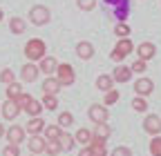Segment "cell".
Listing matches in <instances>:
<instances>
[{
    "mask_svg": "<svg viewBox=\"0 0 161 156\" xmlns=\"http://www.w3.org/2000/svg\"><path fill=\"white\" fill-rule=\"evenodd\" d=\"M23 51H25V58L29 63H40L47 56V45H45V40H40V38H31V40L25 43Z\"/></svg>",
    "mask_w": 161,
    "mask_h": 156,
    "instance_id": "cell-1",
    "label": "cell"
},
{
    "mask_svg": "<svg viewBox=\"0 0 161 156\" xmlns=\"http://www.w3.org/2000/svg\"><path fill=\"white\" fill-rule=\"evenodd\" d=\"M132 51H134V43L130 40V38H121V40L114 45V49H112L110 58H112L114 63H123Z\"/></svg>",
    "mask_w": 161,
    "mask_h": 156,
    "instance_id": "cell-2",
    "label": "cell"
},
{
    "mask_svg": "<svg viewBox=\"0 0 161 156\" xmlns=\"http://www.w3.org/2000/svg\"><path fill=\"white\" fill-rule=\"evenodd\" d=\"M29 20H31V25H36V27H45V25L52 20L49 7H45V5H34V7L29 9Z\"/></svg>",
    "mask_w": 161,
    "mask_h": 156,
    "instance_id": "cell-3",
    "label": "cell"
},
{
    "mask_svg": "<svg viewBox=\"0 0 161 156\" xmlns=\"http://www.w3.org/2000/svg\"><path fill=\"white\" fill-rule=\"evenodd\" d=\"M56 81L60 83V87H69L74 85L76 81V71L69 63H58V69H56Z\"/></svg>",
    "mask_w": 161,
    "mask_h": 156,
    "instance_id": "cell-4",
    "label": "cell"
},
{
    "mask_svg": "<svg viewBox=\"0 0 161 156\" xmlns=\"http://www.w3.org/2000/svg\"><path fill=\"white\" fill-rule=\"evenodd\" d=\"M87 116H90V121H92L94 125H101V123H108L110 112H108V107H105L103 103H94V105H90Z\"/></svg>",
    "mask_w": 161,
    "mask_h": 156,
    "instance_id": "cell-5",
    "label": "cell"
},
{
    "mask_svg": "<svg viewBox=\"0 0 161 156\" xmlns=\"http://www.w3.org/2000/svg\"><path fill=\"white\" fill-rule=\"evenodd\" d=\"M154 91V81L148 76H141L134 81V94L136 96H143V98H148V96Z\"/></svg>",
    "mask_w": 161,
    "mask_h": 156,
    "instance_id": "cell-6",
    "label": "cell"
},
{
    "mask_svg": "<svg viewBox=\"0 0 161 156\" xmlns=\"http://www.w3.org/2000/svg\"><path fill=\"white\" fill-rule=\"evenodd\" d=\"M105 5L114 9V16L119 18V23H125L128 11H130V3H128V0H105Z\"/></svg>",
    "mask_w": 161,
    "mask_h": 156,
    "instance_id": "cell-7",
    "label": "cell"
},
{
    "mask_svg": "<svg viewBox=\"0 0 161 156\" xmlns=\"http://www.w3.org/2000/svg\"><path fill=\"white\" fill-rule=\"evenodd\" d=\"M143 132L150 134V136H161V116L148 114L143 118Z\"/></svg>",
    "mask_w": 161,
    "mask_h": 156,
    "instance_id": "cell-8",
    "label": "cell"
},
{
    "mask_svg": "<svg viewBox=\"0 0 161 156\" xmlns=\"http://www.w3.org/2000/svg\"><path fill=\"white\" fill-rule=\"evenodd\" d=\"M134 51H136V56H139V60H146V63H148V60H152V58L157 56V45L150 43V40H146V43L136 45Z\"/></svg>",
    "mask_w": 161,
    "mask_h": 156,
    "instance_id": "cell-9",
    "label": "cell"
},
{
    "mask_svg": "<svg viewBox=\"0 0 161 156\" xmlns=\"http://www.w3.org/2000/svg\"><path fill=\"white\" fill-rule=\"evenodd\" d=\"M25 136H27L25 127H20V125H11V127L7 129V134H5V138L9 141V145H18V147H20V143L25 141Z\"/></svg>",
    "mask_w": 161,
    "mask_h": 156,
    "instance_id": "cell-10",
    "label": "cell"
},
{
    "mask_svg": "<svg viewBox=\"0 0 161 156\" xmlns=\"http://www.w3.org/2000/svg\"><path fill=\"white\" fill-rule=\"evenodd\" d=\"M38 74H40V69H38L36 63H25L23 67H20V78H23V83H34V81H38Z\"/></svg>",
    "mask_w": 161,
    "mask_h": 156,
    "instance_id": "cell-11",
    "label": "cell"
},
{
    "mask_svg": "<svg viewBox=\"0 0 161 156\" xmlns=\"http://www.w3.org/2000/svg\"><path fill=\"white\" fill-rule=\"evenodd\" d=\"M0 112H3V118H5V121H16L18 114L23 112V109L18 107L16 101H5L3 105H0Z\"/></svg>",
    "mask_w": 161,
    "mask_h": 156,
    "instance_id": "cell-12",
    "label": "cell"
},
{
    "mask_svg": "<svg viewBox=\"0 0 161 156\" xmlns=\"http://www.w3.org/2000/svg\"><path fill=\"white\" fill-rule=\"evenodd\" d=\"M76 56L80 58V60H92V58H94V45L90 40L76 43Z\"/></svg>",
    "mask_w": 161,
    "mask_h": 156,
    "instance_id": "cell-13",
    "label": "cell"
},
{
    "mask_svg": "<svg viewBox=\"0 0 161 156\" xmlns=\"http://www.w3.org/2000/svg\"><path fill=\"white\" fill-rule=\"evenodd\" d=\"M27 145H29V154H36V156H40V154H45L47 141L43 138V134H38V136H31V138L27 141Z\"/></svg>",
    "mask_w": 161,
    "mask_h": 156,
    "instance_id": "cell-14",
    "label": "cell"
},
{
    "mask_svg": "<svg viewBox=\"0 0 161 156\" xmlns=\"http://www.w3.org/2000/svg\"><path fill=\"white\" fill-rule=\"evenodd\" d=\"M38 69H40V74H45V76H54L56 69H58V60L54 56H45L43 60L38 63Z\"/></svg>",
    "mask_w": 161,
    "mask_h": 156,
    "instance_id": "cell-15",
    "label": "cell"
},
{
    "mask_svg": "<svg viewBox=\"0 0 161 156\" xmlns=\"http://www.w3.org/2000/svg\"><path fill=\"white\" fill-rule=\"evenodd\" d=\"M112 78H114V83H128V81H132V69L128 65H116L112 71Z\"/></svg>",
    "mask_w": 161,
    "mask_h": 156,
    "instance_id": "cell-16",
    "label": "cell"
},
{
    "mask_svg": "<svg viewBox=\"0 0 161 156\" xmlns=\"http://www.w3.org/2000/svg\"><path fill=\"white\" fill-rule=\"evenodd\" d=\"M92 138H94V134H92V129H87V127H78L76 134H74V141H76L80 147H90Z\"/></svg>",
    "mask_w": 161,
    "mask_h": 156,
    "instance_id": "cell-17",
    "label": "cell"
},
{
    "mask_svg": "<svg viewBox=\"0 0 161 156\" xmlns=\"http://www.w3.org/2000/svg\"><path fill=\"white\" fill-rule=\"evenodd\" d=\"M45 127H47V123L40 118V116H36V118H29V123L25 125V132L31 134V136H38V134H43Z\"/></svg>",
    "mask_w": 161,
    "mask_h": 156,
    "instance_id": "cell-18",
    "label": "cell"
},
{
    "mask_svg": "<svg viewBox=\"0 0 161 156\" xmlns=\"http://www.w3.org/2000/svg\"><path fill=\"white\" fill-rule=\"evenodd\" d=\"M40 87H43V94H47V96H56L60 89H63V87H60V83L56 81V76H47Z\"/></svg>",
    "mask_w": 161,
    "mask_h": 156,
    "instance_id": "cell-19",
    "label": "cell"
},
{
    "mask_svg": "<svg viewBox=\"0 0 161 156\" xmlns=\"http://www.w3.org/2000/svg\"><path fill=\"white\" fill-rule=\"evenodd\" d=\"M96 89H101L103 94H108L110 89H114V78H112L110 74H101V76L96 78Z\"/></svg>",
    "mask_w": 161,
    "mask_h": 156,
    "instance_id": "cell-20",
    "label": "cell"
},
{
    "mask_svg": "<svg viewBox=\"0 0 161 156\" xmlns=\"http://www.w3.org/2000/svg\"><path fill=\"white\" fill-rule=\"evenodd\" d=\"M108 141H101V138H92L90 143V152L92 156H108Z\"/></svg>",
    "mask_w": 161,
    "mask_h": 156,
    "instance_id": "cell-21",
    "label": "cell"
},
{
    "mask_svg": "<svg viewBox=\"0 0 161 156\" xmlns=\"http://www.w3.org/2000/svg\"><path fill=\"white\" fill-rule=\"evenodd\" d=\"M25 29H27V23H25L20 16H14L11 20H9V31H11L14 36H20V34H25Z\"/></svg>",
    "mask_w": 161,
    "mask_h": 156,
    "instance_id": "cell-22",
    "label": "cell"
},
{
    "mask_svg": "<svg viewBox=\"0 0 161 156\" xmlns=\"http://www.w3.org/2000/svg\"><path fill=\"white\" fill-rule=\"evenodd\" d=\"M92 134H94V138H101V141H108L110 136H112V127H110L108 123H101V125H94Z\"/></svg>",
    "mask_w": 161,
    "mask_h": 156,
    "instance_id": "cell-23",
    "label": "cell"
},
{
    "mask_svg": "<svg viewBox=\"0 0 161 156\" xmlns=\"http://www.w3.org/2000/svg\"><path fill=\"white\" fill-rule=\"evenodd\" d=\"M43 109H45V107H43V103H40V101H36V98H31V101H29V105H27L23 112L29 116V118H36V116H40V114H43Z\"/></svg>",
    "mask_w": 161,
    "mask_h": 156,
    "instance_id": "cell-24",
    "label": "cell"
},
{
    "mask_svg": "<svg viewBox=\"0 0 161 156\" xmlns=\"http://www.w3.org/2000/svg\"><path fill=\"white\" fill-rule=\"evenodd\" d=\"M63 132H65V129H60L58 125H47V127L43 129V138H45V141H58Z\"/></svg>",
    "mask_w": 161,
    "mask_h": 156,
    "instance_id": "cell-25",
    "label": "cell"
},
{
    "mask_svg": "<svg viewBox=\"0 0 161 156\" xmlns=\"http://www.w3.org/2000/svg\"><path fill=\"white\" fill-rule=\"evenodd\" d=\"M58 143H60V147H63V152H72V149H74V145H76L74 134L63 132V134H60V138H58Z\"/></svg>",
    "mask_w": 161,
    "mask_h": 156,
    "instance_id": "cell-26",
    "label": "cell"
},
{
    "mask_svg": "<svg viewBox=\"0 0 161 156\" xmlns=\"http://www.w3.org/2000/svg\"><path fill=\"white\" fill-rule=\"evenodd\" d=\"M60 129H67V127H72L74 125V116H72V112H60L58 114V123H56Z\"/></svg>",
    "mask_w": 161,
    "mask_h": 156,
    "instance_id": "cell-27",
    "label": "cell"
},
{
    "mask_svg": "<svg viewBox=\"0 0 161 156\" xmlns=\"http://www.w3.org/2000/svg\"><path fill=\"white\" fill-rule=\"evenodd\" d=\"M132 109L139 112V114H146L148 112V98H143V96H134V98H132Z\"/></svg>",
    "mask_w": 161,
    "mask_h": 156,
    "instance_id": "cell-28",
    "label": "cell"
},
{
    "mask_svg": "<svg viewBox=\"0 0 161 156\" xmlns=\"http://www.w3.org/2000/svg\"><path fill=\"white\" fill-rule=\"evenodd\" d=\"M20 94H23V85H20L18 81L11 83V85H7V101H16Z\"/></svg>",
    "mask_w": 161,
    "mask_h": 156,
    "instance_id": "cell-29",
    "label": "cell"
},
{
    "mask_svg": "<svg viewBox=\"0 0 161 156\" xmlns=\"http://www.w3.org/2000/svg\"><path fill=\"white\" fill-rule=\"evenodd\" d=\"M130 25L128 23H116V27H114V34H116V38L121 40V38H130Z\"/></svg>",
    "mask_w": 161,
    "mask_h": 156,
    "instance_id": "cell-30",
    "label": "cell"
},
{
    "mask_svg": "<svg viewBox=\"0 0 161 156\" xmlns=\"http://www.w3.org/2000/svg\"><path fill=\"white\" fill-rule=\"evenodd\" d=\"M60 152H63V147H60L58 141H47V147H45V154L47 156H58Z\"/></svg>",
    "mask_w": 161,
    "mask_h": 156,
    "instance_id": "cell-31",
    "label": "cell"
},
{
    "mask_svg": "<svg viewBox=\"0 0 161 156\" xmlns=\"http://www.w3.org/2000/svg\"><path fill=\"white\" fill-rule=\"evenodd\" d=\"M40 103H43V107L49 109V112H56V107H58V98H56V96H47V94L43 96Z\"/></svg>",
    "mask_w": 161,
    "mask_h": 156,
    "instance_id": "cell-32",
    "label": "cell"
},
{
    "mask_svg": "<svg viewBox=\"0 0 161 156\" xmlns=\"http://www.w3.org/2000/svg\"><path fill=\"white\" fill-rule=\"evenodd\" d=\"M0 83H5V85H11V83H16V76H14V69L5 67L3 71H0Z\"/></svg>",
    "mask_w": 161,
    "mask_h": 156,
    "instance_id": "cell-33",
    "label": "cell"
},
{
    "mask_svg": "<svg viewBox=\"0 0 161 156\" xmlns=\"http://www.w3.org/2000/svg\"><path fill=\"white\" fill-rule=\"evenodd\" d=\"M119 98H121V94L116 91V89H110L105 96H103V105L108 107V105H114V103H119Z\"/></svg>",
    "mask_w": 161,
    "mask_h": 156,
    "instance_id": "cell-34",
    "label": "cell"
},
{
    "mask_svg": "<svg viewBox=\"0 0 161 156\" xmlns=\"http://www.w3.org/2000/svg\"><path fill=\"white\" fill-rule=\"evenodd\" d=\"M150 156H161V136H152V141H150Z\"/></svg>",
    "mask_w": 161,
    "mask_h": 156,
    "instance_id": "cell-35",
    "label": "cell"
},
{
    "mask_svg": "<svg viewBox=\"0 0 161 156\" xmlns=\"http://www.w3.org/2000/svg\"><path fill=\"white\" fill-rule=\"evenodd\" d=\"M130 69H132V74H146L148 63H146V60H139V58H136V60L130 65Z\"/></svg>",
    "mask_w": 161,
    "mask_h": 156,
    "instance_id": "cell-36",
    "label": "cell"
},
{
    "mask_svg": "<svg viewBox=\"0 0 161 156\" xmlns=\"http://www.w3.org/2000/svg\"><path fill=\"white\" fill-rule=\"evenodd\" d=\"M31 98H34V96H31V94H27V91H23V94H20V96H18V98H16V103H18V107H20V109H25V107L29 105V101H31Z\"/></svg>",
    "mask_w": 161,
    "mask_h": 156,
    "instance_id": "cell-37",
    "label": "cell"
},
{
    "mask_svg": "<svg viewBox=\"0 0 161 156\" xmlns=\"http://www.w3.org/2000/svg\"><path fill=\"white\" fill-rule=\"evenodd\" d=\"M76 5L80 11H92L96 7V0H76Z\"/></svg>",
    "mask_w": 161,
    "mask_h": 156,
    "instance_id": "cell-38",
    "label": "cell"
},
{
    "mask_svg": "<svg viewBox=\"0 0 161 156\" xmlns=\"http://www.w3.org/2000/svg\"><path fill=\"white\" fill-rule=\"evenodd\" d=\"M110 156H132V149L125 147V145H119V147H114L110 152Z\"/></svg>",
    "mask_w": 161,
    "mask_h": 156,
    "instance_id": "cell-39",
    "label": "cell"
},
{
    "mask_svg": "<svg viewBox=\"0 0 161 156\" xmlns=\"http://www.w3.org/2000/svg\"><path fill=\"white\" fill-rule=\"evenodd\" d=\"M3 156H20V147L18 145H7L3 149Z\"/></svg>",
    "mask_w": 161,
    "mask_h": 156,
    "instance_id": "cell-40",
    "label": "cell"
},
{
    "mask_svg": "<svg viewBox=\"0 0 161 156\" xmlns=\"http://www.w3.org/2000/svg\"><path fill=\"white\" fill-rule=\"evenodd\" d=\"M78 156H92V152H90V147H80V152H78Z\"/></svg>",
    "mask_w": 161,
    "mask_h": 156,
    "instance_id": "cell-41",
    "label": "cell"
},
{
    "mask_svg": "<svg viewBox=\"0 0 161 156\" xmlns=\"http://www.w3.org/2000/svg\"><path fill=\"white\" fill-rule=\"evenodd\" d=\"M5 134H7V129H5V125H3V123H0V138H3Z\"/></svg>",
    "mask_w": 161,
    "mask_h": 156,
    "instance_id": "cell-42",
    "label": "cell"
},
{
    "mask_svg": "<svg viewBox=\"0 0 161 156\" xmlns=\"http://www.w3.org/2000/svg\"><path fill=\"white\" fill-rule=\"evenodd\" d=\"M3 18H5V11H3V7H0V23H3Z\"/></svg>",
    "mask_w": 161,
    "mask_h": 156,
    "instance_id": "cell-43",
    "label": "cell"
},
{
    "mask_svg": "<svg viewBox=\"0 0 161 156\" xmlns=\"http://www.w3.org/2000/svg\"><path fill=\"white\" fill-rule=\"evenodd\" d=\"M29 156H36V154H29Z\"/></svg>",
    "mask_w": 161,
    "mask_h": 156,
    "instance_id": "cell-44",
    "label": "cell"
}]
</instances>
